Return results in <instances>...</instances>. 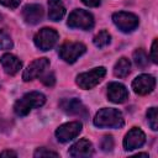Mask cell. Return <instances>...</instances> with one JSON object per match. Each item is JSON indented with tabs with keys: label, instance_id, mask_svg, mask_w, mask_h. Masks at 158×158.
<instances>
[{
	"label": "cell",
	"instance_id": "cell-1",
	"mask_svg": "<svg viewBox=\"0 0 158 158\" xmlns=\"http://www.w3.org/2000/svg\"><path fill=\"white\" fill-rule=\"evenodd\" d=\"M123 123V116L117 109L104 107L94 117V125L100 128H121Z\"/></svg>",
	"mask_w": 158,
	"mask_h": 158
},
{
	"label": "cell",
	"instance_id": "cell-2",
	"mask_svg": "<svg viewBox=\"0 0 158 158\" xmlns=\"http://www.w3.org/2000/svg\"><path fill=\"white\" fill-rule=\"evenodd\" d=\"M46 102V96L40 91H31L25 94L14 105V111L17 116H26L32 109L41 107Z\"/></svg>",
	"mask_w": 158,
	"mask_h": 158
},
{
	"label": "cell",
	"instance_id": "cell-3",
	"mask_svg": "<svg viewBox=\"0 0 158 158\" xmlns=\"http://www.w3.org/2000/svg\"><path fill=\"white\" fill-rule=\"evenodd\" d=\"M105 74H106V69L104 67H98V68H94L89 72L79 74L77 77L75 81H77L79 88L89 90V89H93L94 86H96L102 80Z\"/></svg>",
	"mask_w": 158,
	"mask_h": 158
},
{
	"label": "cell",
	"instance_id": "cell-4",
	"mask_svg": "<svg viewBox=\"0 0 158 158\" xmlns=\"http://www.w3.org/2000/svg\"><path fill=\"white\" fill-rule=\"evenodd\" d=\"M67 23L72 28H79V30L86 31V30H90L94 27V17L89 11L77 9L69 14Z\"/></svg>",
	"mask_w": 158,
	"mask_h": 158
},
{
	"label": "cell",
	"instance_id": "cell-5",
	"mask_svg": "<svg viewBox=\"0 0 158 158\" xmlns=\"http://www.w3.org/2000/svg\"><path fill=\"white\" fill-rule=\"evenodd\" d=\"M58 38H59V36L56 30H53L51 27H43L35 35L33 42H35L36 47L40 48L41 51H49L56 46Z\"/></svg>",
	"mask_w": 158,
	"mask_h": 158
},
{
	"label": "cell",
	"instance_id": "cell-6",
	"mask_svg": "<svg viewBox=\"0 0 158 158\" xmlns=\"http://www.w3.org/2000/svg\"><path fill=\"white\" fill-rule=\"evenodd\" d=\"M112 21H114L115 26L125 33L135 31L138 27V23H139V20L135 14L126 12V11L115 12L112 15Z\"/></svg>",
	"mask_w": 158,
	"mask_h": 158
},
{
	"label": "cell",
	"instance_id": "cell-7",
	"mask_svg": "<svg viewBox=\"0 0 158 158\" xmlns=\"http://www.w3.org/2000/svg\"><path fill=\"white\" fill-rule=\"evenodd\" d=\"M85 51H86V47L81 42H67L59 47L58 54L64 62L72 64L79 57H81L85 53Z\"/></svg>",
	"mask_w": 158,
	"mask_h": 158
},
{
	"label": "cell",
	"instance_id": "cell-8",
	"mask_svg": "<svg viewBox=\"0 0 158 158\" xmlns=\"http://www.w3.org/2000/svg\"><path fill=\"white\" fill-rule=\"evenodd\" d=\"M81 128H83V125L79 121L67 122V123L60 125L56 130V137L59 142L67 143L72 141L73 138H75L77 136H79V133L81 132Z\"/></svg>",
	"mask_w": 158,
	"mask_h": 158
},
{
	"label": "cell",
	"instance_id": "cell-9",
	"mask_svg": "<svg viewBox=\"0 0 158 158\" xmlns=\"http://www.w3.org/2000/svg\"><path fill=\"white\" fill-rule=\"evenodd\" d=\"M49 67V60L48 58H38V59H35L33 62H31L27 68L23 70L22 73V79L23 81H31L38 77H41L46 69Z\"/></svg>",
	"mask_w": 158,
	"mask_h": 158
},
{
	"label": "cell",
	"instance_id": "cell-10",
	"mask_svg": "<svg viewBox=\"0 0 158 158\" xmlns=\"http://www.w3.org/2000/svg\"><path fill=\"white\" fill-rule=\"evenodd\" d=\"M156 86V79L154 77L149 74H141L132 81V89L138 95H147L153 91Z\"/></svg>",
	"mask_w": 158,
	"mask_h": 158
},
{
	"label": "cell",
	"instance_id": "cell-11",
	"mask_svg": "<svg viewBox=\"0 0 158 158\" xmlns=\"http://www.w3.org/2000/svg\"><path fill=\"white\" fill-rule=\"evenodd\" d=\"M144 142H146L144 132L138 127H133L126 133L123 138V147L126 151H133L136 148L142 147Z\"/></svg>",
	"mask_w": 158,
	"mask_h": 158
},
{
	"label": "cell",
	"instance_id": "cell-12",
	"mask_svg": "<svg viewBox=\"0 0 158 158\" xmlns=\"http://www.w3.org/2000/svg\"><path fill=\"white\" fill-rule=\"evenodd\" d=\"M107 99L115 104H122L128 99V91L121 83L112 81L107 85Z\"/></svg>",
	"mask_w": 158,
	"mask_h": 158
},
{
	"label": "cell",
	"instance_id": "cell-13",
	"mask_svg": "<svg viewBox=\"0 0 158 158\" xmlns=\"http://www.w3.org/2000/svg\"><path fill=\"white\" fill-rule=\"evenodd\" d=\"M94 153V148L90 141L83 138L75 142L70 148H69V156L73 158H88L91 157Z\"/></svg>",
	"mask_w": 158,
	"mask_h": 158
},
{
	"label": "cell",
	"instance_id": "cell-14",
	"mask_svg": "<svg viewBox=\"0 0 158 158\" xmlns=\"http://www.w3.org/2000/svg\"><path fill=\"white\" fill-rule=\"evenodd\" d=\"M22 17L26 23L36 25L43 19V9L38 4H28L22 9Z\"/></svg>",
	"mask_w": 158,
	"mask_h": 158
},
{
	"label": "cell",
	"instance_id": "cell-15",
	"mask_svg": "<svg viewBox=\"0 0 158 158\" xmlns=\"http://www.w3.org/2000/svg\"><path fill=\"white\" fill-rule=\"evenodd\" d=\"M0 63L2 65L4 72L7 75H15L20 72L21 67H22V62L14 54L11 53H5L1 56L0 58Z\"/></svg>",
	"mask_w": 158,
	"mask_h": 158
},
{
	"label": "cell",
	"instance_id": "cell-16",
	"mask_svg": "<svg viewBox=\"0 0 158 158\" xmlns=\"http://www.w3.org/2000/svg\"><path fill=\"white\" fill-rule=\"evenodd\" d=\"M59 105H60L62 110L64 112L69 114V115H79V116H83V117L88 116L85 106L78 99H64V100L60 101Z\"/></svg>",
	"mask_w": 158,
	"mask_h": 158
},
{
	"label": "cell",
	"instance_id": "cell-17",
	"mask_svg": "<svg viewBox=\"0 0 158 158\" xmlns=\"http://www.w3.org/2000/svg\"><path fill=\"white\" fill-rule=\"evenodd\" d=\"M65 15V6L62 0H48V17L52 21H60Z\"/></svg>",
	"mask_w": 158,
	"mask_h": 158
},
{
	"label": "cell",
	"instance_id": "cell-18",
	"mask_svg": "<svg viewBox=\"0 0 158 158\" xmlns=\"http://www.w3.org/2000/svg\"><path fill=\"white\" fill-rule=\"evenodd\" d=\"M131 72V63L126 57L120 58L114 67V74L117 78H126Z\"/></svg>",
	"mask_w": 158,
	"mask_h": 158
},
{
	"label": "cell",
	"instance_id": "cell-19",
	"mask_svg": "<svg viewBox=\"0 0 158 158\" xmlns=\"http://www.w3.org/2000/svg\"><path fill=\"white\" fill-rule=\"evenodd\" d=\"M133 62L139 68V69H144L148 63H149V59H148V56L147 53L144 52V49L142 48H138L133 52Z\"/></svg>",
	"mask_w": 158,
	"mask_h": 158
},
{
	"label": "cell",
	"instance_id": "cell-20",
	"mask_svg": "<svg viewBox=\"0 0 158 158\" xmlns=\"http://www.w3.org/2000/svg\"><path fill=\"white\" fill-rule=\"evenodd\" d=\"M110 41H111V36H110V33H109L107 31H105V30H102V31H100L99 33H96L95 37H94V40H93L94 44H95L98 48H104V47H106V46L110 43Z\"/></svg>",
	"mask_w": 158,
	"mask_h": 158
},
{
	"label": "cell",
	"instance_id": "cell-21",
	"mask_svg": "<svg viewBox=\"0 0 158 158\" xmlns=\"http://www.w3.org/2000/svg\"><path fill=\"white\" fill-rule=\"evenodd\" d=\"M147 121L153 131L158 130V118H157V107H149L147 111Z\"/></svg>",
	"mask_w": 158,
	"mask_h": 158
},
{
	"label": "cell",
	"instance_id": "cell-22",
	"mask_svg": "<svg viewBox=\"0 0 158 158\" xmlns=\"http://www.w3.org/2000/svg\"><path fill=\"white\" fill-rule=\"evenodd\" d=\"M12 47V40L5 30H0V49H10Z\"/></svg>",
	"mask_w": 158,
	"mask_h": 158
},
{
	"label": "cell",
	"instance_id": "cell-23",
	"mask_svg": "<svg viewBox=\"0 0 158 158\" xmlns=\"http://www.w3.org/2000/svg\"><path fill=\"white\" fill-rule=\"evenodd\" d=\"M100 146H101V149H102L104 152H110V151H112V148H114V138H112V136H105V137L102 138Z\"/></svg>",
	"mask_w": 158,
	"mask_h": 158
},
{
	"label": "cell",
	"instance_id": "cell-24",
	"mask_svg": "<svg viewBox=\"0 0 158 158\" xmlns=\"http://www.w3.org/2000/svg\"><path fill=\"white\" fill-rule=\"evenodd\" d=\"M33 156H35L36 158H38V157H49V156H52V157H59V154H58L57 152L48 151V149H46V148H38V149L35 152Z\"/></svg>",
	"mask_w": 158,
	"mask_h": 158
},
{
	"label": "cell",
	"instance_id": "cell-25",
	"mask_svg": "<svg viewBox=\"0 0 158 158\" xmlns=\"http://www.w3.org/2000/svg\"><path fill=\"white\" fill-rule=\"evenodd\" d=\"M41 81H42L46 86H53L54 83H56L54 74H53V73H47L46 75H43V77L41 78Z\"/></svg>",
	"mask_w": 158,
	"mask_h": 158
},
{
	"label": "cell",
	"instance_id": "cell-26",
	"mask_svg": "<svg viewBox=\"0 0 158 158\" xmlns=\"http://www.w3.org/2000/svg\"><path fill=\"white\" fill-rule=\"evenodd\" d=\"M151 58L153 63H158V41L154 40L151 48Z\"/></svg>",
	"mask_w": 158,
	"mask_h": 158
},
{
	"label": "cell",
	"instance_id": "cell-27",
	"mask_svg": "<svg viewBox=\"0 0 158 158\" xmlns=\"http://www.w3.org/2000/svg\"><path fill=\"white\" fill-rule=\"evenodd\" d=\"M21 0H0V4L9 9H16L20 5Z\"/></svg>",
	"mask_w": 158,
	"mask_h": 158
},
{
	"label": "cell",
	"instance_id": "cell-28",
	"mask_svg": "<svg viewBox=\"0 0 158 158\" xmlns=\"http://www.w3.org/2000/svg\"><path fill=\"white\" fill-rule=\"evenodd\" d=\"M81 2L89 7H96L101 4V0H81Z\"/></svg>",
	"mask_w": 158,
	"mask_h": 158
},
{
	"label": "cell",
	"instance_id": "cell-29",
	"mask_svg": "<svg viewBox=\"0 0 158 158\" xmlns=\"http://www.w3.org/2000/svg\"><path fill=\"white\" fill-rule=\"evenodd\" d=\"M0 157H17V154H16V152H14V151H9V149H6V151H2L1 153H0Z\"/></svg>",
	"mask_w": 158,
	"mask_h": 158
}]
</instances>
